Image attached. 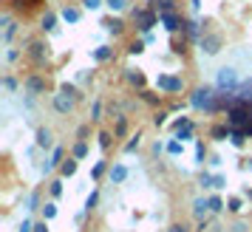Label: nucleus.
I'll return each mask as SVG.
<instances>
[{"instance_id":"obj_53","label":"nucleus","mask_w":252,"mask_h":232,"mask_svg":"<svg viewBox=\"0 0 252 232\" xmlns=\"http://www.w3.org/2000/svg\"><path fill=\"white\" fill-rule=\"evenodd\" d=\"M250 230V227H247V224H244V221H238V224H235V227H232V232H247Z\"/></svg>"},{"instance_id":"obj_20","label":"nucleus","mask_w":252,"mask_h":232,"mask_svg":"<svg viewBox=\"0 0 252 232\" xmlns=\"http://www.w3.org/2000/svg\"><path fill=\"white\" fill-rule=\"evenodd\" d=\"M57 23H60V14H54V12H46L40 17V29H43L46 34H51V31L57 29Z\"/></svg>"},{"instance_id":"obj_48","label":"nucleus","mask_w":252,"mask_h":232,"mask_svg":"<svg viewBox=\"0 0 252 232\" xmlns=\"http://www.w3.org/2000/svg\"><path fill=\"white\" fill-rule=\"evenodd\" d=\"M14 59H20V48L9 46V51H6V62H14Z\"/></svg>"},{"instance_id":"obj_52","label":"nucleus","mask_w":252,"mask_h":232,"mask_svg":"<svg viewBox=\"0 0 252 232\" xmlns=\"http://www.w3.org/2000/svg\"><path fill=\"white\" fill-rule=\"evenodd\" d=\"M167 232H190V230H187L184 224H170V230H167Z\"/></svg>"},{"instance_id":"obj_1","label":"nucleus","mask_w":252,"mask_h":232,"mask_svg":"<svg viewBox=\"0 0 252 232\" xmlns=\"http://www.w3.org/2000/svg\"><path fill=\"white\" fill-rule=\"evenodd\" d=\"M216 96L218 93L210 88V85H198L193 93H190V108L193 111H207V114H213L216 111Z\"/></svg>"},{"instance_id":"obj_50","label":"nucleus","mask_w":252,"mask_h":232,"mask_svg":"<svg viewBox=\"0 0 252 232\" xmlns=\"http://www.w3.org/2000/svg\"><path fill=\"white\" fill-rule=\"evenodd\" d=\"M26 204H29V209H37V193H32V196L26 198Z\"/></svg>"},{"instance_id":"obj_8","label":"nucleus","mask_w":252,"mask_h":232,"mask_svg":"<svg viewBox=\"0 0 252 232\" xmlns=\"http://www.w3.org/2000/svg\"><path fill=\"white\" fill-rule=\"evenodd\" d=\"M74 96H68V93H54V99H51V108H54V114H60V116H68L71 111H74Z\"/></svg>"},{"instance_id":"obj_18","label":"nucleus","mask_w":252,"mask_h":232,"mask_svg":"<svg viewBox=\"0 0 252 232\" xmlns=\"http://www.w3.org/2000/svg\"><path fill=\"white\" fill-rule=\"evenodd\" d=\"M77 167H80V159L65 156V162L60 164V178H71V175H77Z\"/></svg>"},{"instance_id":"obj_6","label":"nucleus","mask_w":252,"mask_h":232,"mask_svg":"<svg viewBox=\"0 0 252 232\" xmlns=\"http://www.w3.org/2000/svg\"><path fill=\"white\" fill-rule=\"evenodd\" d=\"M46 88H48V80L46 77H40V74H32V77H26V82H23V91H26L29 99H34V96H40V93H46Z\"/></svg>"},{"instance_id":"obj_12","label":"nucleus","mask_w":252,"mask_h":232,"mask_svg":"<svg viewBox=\"0 0 252 232\" xmlns=\"http://www.w3.org/2000/svg\"><path fill=\"white\" fill-rule=\"evenodd\" d=\"M159 23L173 34V31L184 29V23H187V20H182V17H179V12H167V14H159Z\"/></svg>"},{"instance_id":"obj_28","label":"nucleus","mask_w":252,"mask_h":232,"mask_svg":"<svg viewBox=\"0 0 252 232\" xmlns=\"http://www.w3.org/2000/svg\"><path fill=\"white\" fill-rule=\"evenodd\" d=\"M229 142H232L235 147H241V145L247 142V130H244V128H232V133H229Z\"/></svg>"},{"instance_id":"obj_3","label":"nucleus","mask_w":252,"mask_h":232,"mask_svg":"<svg viewBox=\"0 0 252 232\" xmlns=\"http://www.w3.org/2000/svg\"><path fill=\"white\" fill-rule=\"evenodd\" d=\"M221 48H224V37L216 34V31H207V34H201V40H198V51H201L204 57H216Z\"/></svg>"},{"instance_id":"obj_25","label":"nucleus","mask_w":252,"mask_h":232,"mask_svg":"<svg viewBox=\"0 0 252 232\" xmlns=\"http://www.w3.org/2000/svg\"><path fill=\"white\" fill-rule=\"evenodd\" d=\"M108 170H111V167H108V162H105V159H99V162L94 164V170H91V178H94V181H99V178H102V175L108 173Z\"/></svg>"},{"instance_id":"obj_26","label":"nucleus","mask_w":252,"mask_h":232,"mask_svg":"<svg viewBox=\"0 0 252 232\" xmlns=\"http://www.w3.org/2000/svg\"><path fill=\"white\" fill-rule=\"evenodd\" d=\"M156 12L159 14H167V12H176V0H153Z\"/></svg>"},{"instance_id":"obj_36","label":"nucleus","mask_w":252,"mask_h":232,"mask_svg":"<svg viewBox=\"0 0 252 232\" xmlns=\"http://www.w3.org/2000/svg\"><path fill=\"white\" fill-rule=\"evenodd\" d=\"M48 193H51V198H60V196H63V178L48 181Z\"/></svg>"},{"instance_id":"obj_38","label":"nucleus","mask_w":252,"mask_h":232,"mask_svg":"<svg viewBox=\"0 0 252 232\" xmlns=\"http://www.w3.org/2000/svg\"><path fill=\"white\" fill-rule=\"evenodd\" d=\"M105 6V0H82V9L85 12H99Z\"/></svg>"},{"instance_id":"obj_7","label":"nucleus","mask_w":252,"mask_h":232,"mask_svg":"<svg viewBox=\"0 0 252 232\" xmlns=\"http://www.w3.org/2000/svg\"><path fill=\"white\" fill-rule=\"evenodd\" d=\"M34 147L37 150H54L57 145H54V133H51V128H46V125H40V128L34 130Z\"/></svg>"},{"instance_id":"obj_49","label":"nucleus","mask_w":252,"mask_h":232,"mask_svg":"<svg viewBox=\"0 0 252 232\" xmlns=\"http://www.w3.org/2000/svg\"><path fill=\"white\" fill-rule=\"evenodd\" d=\"M17 232H34V221H32V218H26L23 224H20V230H17Z\"/></svg>"},{"instance_id":"obj_31","label":"nucleus","mask_w":252,"mask_h":232,"mask_svg":"<svg viewBox=\"0 0 252 232\" xmlns=\"http://www.w3.org/2000/svg\"><path fill=\"white\" fill-rule=\"evenodd\" d=\"M0 85H3V91H6V93H14L17 88H20V82L14 80V77H9V74H6V77L0 80Z\"/></svg>"},{"instance_id":"obj_14","label":"nucleus","mask_w":252,"mask_h":232,"mask_svg":"<svg viewBox=\"0 0 252 232\" xmlns=\"http://www.w3.org/2000/svg\"><path fill=\"white\" fill-rule=\"evenodd\" d=\"M63 162H65V150L57 145V147L51 150V159H46V164H43V173H51L54 167L60 170V164H63Z\"/></svg>"},{"instance_id":"obj_54","label":"nucleus","mask_w":252,"mask_h":232,"mask_svg":"<svg viewBox=\"0 0 252 232\" xmlns=\"http://www.w3.org/2000/svg\"><path fill=\"white\" fill-rule=\"evenodd\" d=\"M193 12H195V14L201 12V0H193Z\"/></svg>"},{"instance_id":"obj_46","label":"nucleus","mask_w":252,"mask_h":232,"mask_svg":"<svg viewBox=\"0 0 252 232\" xmlns=\"http://www.w3.org/2000/svg\"><path fill=\"white\" fill-rule=\"evenodd\" d=\"M204 156H207V150H204V145L198 142V145H195V162H198V164H204Z\"/></svg>"},{"instance_id":"obj_5","label":"nucleus","mask_w":252,"mask_h":232,"mask_svg":"<svg viewBox=\"0 0 252 232\" xmlns=\"http://www.w3.org/2000/svg\"><path fill=\"white\" fill-rule=\"evenodd\" d=\"M0 29H3L0 40H3V46L9 48V46H12V40H14V34L20 31V23L12 17V12H3V14H0Z\"/></svg>"},{"instance_id":"obj_11","label":"nucleus","mask_w":252,"mask_h":232,"mask_svg":"<svg viewBox=\"0 0 252 232\" xmlns=\"http://www.w3.org/2000/svg\"><path fill=\"white\" fill-rule=\"evenodd\" d=\"M48 40H32V43H29V48H26V51H29V57L34 59V62H43V59L48 57Z\"/></svg>"},{"instance_id":"obj_29","label":"nucleus","mask_w":252,"mask_h":232,"mask_svg":"<svg viewBox=\"0 0 252 232\" xmlns=\"http://www.w3.org/2000/svg\"><path fill=\"white\" fill-rule=\"evenodd\" d=\"M210 209H213V212H227V201H224V198L221 196H210Z\"/></svg>"},{"instance_id":"obj_40","label":"nucleus","mask_w":252,"mask_h":232,"mask_svg":"<svg viewBox=\"0 0 252 232\" xmlns=\"http://www.w3.org/2000/svg\"><path fill=\"white\" fill-rule=\"evenodd\" d=\"M111 145H114V139H111V133H108V130H99V147H102V150H108Z\"/></svg>"},{"instance_id":"obj_10","label":"nucleus","mask_w":252,"mask_h":232,"mask_svg":"<svg viewBox=\"0 0 252 232\" xmlns=\"http://www.w3.org/2000/svg\"><path fill=\"white\" fill-rule=\"evenodd\" d=\"M108 178H111V184H125L127 178H130V167L122 162H114L111 170H108Z\"/></svg>"},{"instance_id":"obj_27","label":"nucleus","mask_w":252,"mask_h":232,"mask_svg":"<svg viewBox=\"0 0 252 232\" xmlns=\"http://www.w3.org/2000/svg\"><path fill=\"white\" fill-rule=\"evenodd\" d=\"M40 212H43V221H54V218H57V204H54V201H48V204L40 207Z\"/></svg>"},{"instance_id":"obj_37","label":"nucleus","mask_w":252,"mask_h":232,"mask_svg":"<svg viewBox=\"0 0 252 232\" xmlns=\"http://www.w3.org/2000/svg\"><path fill=\"white\" fill-rule=\"evenodd\" d=\"M142 51H145V40H133V43L127 46V54H130V57H139Z\"/></svg>"},{"instance_id":"obj_32","label":"nucleus","mask_w":252,"mask_h":232,"mask_svg":"<svg viewBox=\"0 0 252 232\" xmlns=\"http://www.w3.org/2000/svg\"><path fill=\"white\" fill-rule=\"evenodd\" d=\"M60 91L68 93V96H74V99H82V91L74 85V82H63V85H60Z\"/></svg>"},{"instance_id":"obj_16","label":"nucleus","mask_w":252,"mask_h":232,"mask_svg":"<svg viewBox=\"0 0 252 232\" xmlns=\"http://www.w3.org/2000/svg\"><path fill=\"white\" fill-rule=\"evenodd\" d=\"M91 59L94 62H111L114 59V46H96V48H91Z\"/></svg>"},{"instance_id":"obj_33","label":"nucleus","mask_w":252,"mask_h":232,"mask_svg":"<svg viewBox=\"0 0 252 232\" xmlns=\"http://www.w3.org/2000/svg\"><path fill=\"white\" fill-rule=\"evenodd\" d=\"M96 204H99V187H94L91 193H88V198H85V209L91 212V209H96Z\"/></svg>"},{"instance_id":"obj_39","label":"nucleus","mask_w":252,"mask_h":232,"mask_svg":"<svg viewBox=\"0 0 252 232\" xmlns=\"http://www.w3.org/2000/svg\"><path fill=\"white\" fill-rule=\"evenodd\" d=\"M99 119H102V99H96V102H94V108H91V122L96 125Z\"/></svg>"},{"instance_id":"obj_42","label":"nucleus","mask_w":252,"mask_h":232,"mask_svg":"<svg viewBox=\"0 0 252 232\" xmlns=\"http://www.w3.org/2000/svg\"><path fill=\"white\" fill-rule=\"evenodd\" d=\"M167 116H170L167 111H159V114L153 116V125H156V128H164V125H167Z\"/></svg>"},{"instance_id":"obj_19","label":"nucleus","mask_w":252,"mask_h":232,"mask_svg":"<svg viewBox=\"0 0 252 232\" xmlns=\"http://www.w3.org/2000/svg\"><path fill=\"white\" fill-rule=\"evenodd\" d=\"M125 80L130 82V85H133V88H139V91H142V88H145V74H142V71L139 68H125Z\"/></svg>"},{"instance_id":"obj_56","label":"nucleus","mask_w":252,"mask_h":232,"mask_svg":"<svg viewBox=\"0 0 252 232\" xmlns=\"http://www.w3.org/2000/svg\"><path fill=\"white\" fill-rule=\"evenodd\" d=\"M250 167H252V164H250Z\"/></svg>"},{"instance_id":"obj_45","label":"nucleus","mask_w":252,"mask_h":232,"mask_svg":"<svg viewBox=\"0 0 252 232\" xmlns=\"http://www.w3.org/2000/svg\"><path fill=\"white\" fill-rule=\"evenodd\" d=\"M88 133H91V125H80V128H77V139L88 142Z\"/></svg>"},{"instance_id":"obj_17","label":"nucleus","mask_w":252,"mask_h":232,"mask_svg":"<svg viewBox=\"0 0 252 232\" xmlns=\"http://www.w3.org/2000/svg\"><path fill=\"white\" fill-rule=\"evenodd\" d=\"M102 26H105V31H111L114 37H122V34H125V20H122V17H114V14H111V17H108Z\"/></svg>"},{"instance_id":"obj_23","label":"nucleus","mask_w":252,"mask_h":232,"mask_svg":"<svg viewBox=\"0 0 252 232\" xmlns=\"http://www.w3.org/2000/svg\"><path fill=\"white\" fill-rule=\"evenodd\" d=\"M182 153H184V142L173 136V139L167 142V156H173V159H176V156H182Z\"/></svg>"},{"instance_id":"obj_4","label":"nucleus","mask_w":252,"mask_h":232,"mask_svg":"<svg viewBox=\"0 0 252 232\" xmlns=\"http://www.w3.org/2000/svg\"><path fill=\"white\" fill-rule=\"evenodd\" d=\"M156 88H159L161 93H182L184 80L179 74H159V77H156Z\"/></svg>"},{"instance_id":"obj_55","label":"nucleus","mask_w":252,"mask_h":232,"mask_svg":"<svg viewBox=\"0 0 252 232\" xmlns=\"http://www.w3.org/2000/svg\"><path fill=\"white\" fill-rule=\"evenodd\" d=\"M247 198H250V201H252V187H247Z\"/></svg>"},{"instance_id":"obj_51","label":"nucleus","mask_w":252,"mask_h":232,"mask_svg":"<svg viewBox=\"0 0 252 232\" xmlns=\"http://www.w3.org/2000/svg\"><path fill=\"white\" fill-rule=\"evenodd\" d=\"M34 232H48V221H37V224H34Z\"/></svg>"},{"instance_id":"obj_13","label":"nucleus","mask_w":252,"mask_h":232,"mask_svg":"<svg viewBox=\"0 0 252 232\" xmlns=\"http://www.w3.org/2000/svg\"><path fill=\"white\" fill-rule=\"evenodd\" d=\"M213 209H210V196H198L193 198V218L195 221H204Z\"/></svg>"},{"instance_id":"obj_47","label":"nucleus","mask_w":252,"mask_h":232,"mask_svg":"<svg viewBox=\"0 0 252 232\" xmlns=\"http://www.w3.org/2000/svg\"><path fill=\"white\" fill-rule=\"evenodd\" d=\"M213 187L216 190H224L227 187V175H213Z\"/></svg>"},{"instance_id":"obj_21","label":"nucleus","mask_w":252,"mask_h":232,"mask_svg":"<svg viewBox=\"0 0 252 232\" xmlns=\"http://www.w3.org/2000/svg\"><path fill=\"white\" fill-rule=\"evenodd\" d=\"M139 147H142V130H136V133H133V136H130V139L125 142L122 153H127V156H130V153H136Z\"/></svg>"},{"instance_id":"obj_35","label":"nucleus","mask_w":252,"mask_h":232,"mask_svg":"<svg viewBox=\"0 0 252 232\" xmlns=\"http://www.w3.org/2000/svg\"><path fill=\"white\" fill-rule=\"evenodd\" d=\"M125 133H127V119H125V116H119V119H116V125H114V136L119 139V136H125Z\"/></svg>"},{"instance_id":"obj_22","label":"nucleus","mask_w":252,"mask_h":232,"mask_svg":"<svg viewBox=\"0 0 252 232\" xmlns=\"http://www.w3.org/2000/svg\"><path fill=\"white\" fill-rule=\"evenodd\" d=\"M105 9L111 14H122L127 9V0H105Z\"/></svg>"},{"instance_id":"obj_44","label":"nucleus","mask_w":252,"mask_h":232,"mask_svg":"<svg viewBox=\"0 0 252 232\" xmlns=\"http://www.w3.org/2000/svg\"><path fill=\"white\" fill-rule=\"evenodd\" d=\"M142 99H145V102H150V105H159V96H156V93H150V91H145V88H142Z\"/></svg>"},{"instance_id":"obj_2","label":"nucleus","mask_w":252,"mask_h":232,"mask_svg":"<svg viewBox=\"0 0 252 232\" xmlns=\"http://www.w3.org/2000/svg\"><path fill=\"white\" fill-rule=\"evenodd\" d=\"M238 85H241V74H238L235 65H221V68L216 71V88L221 93H232Z\"/></svg>"},{"instance_id":"obj_30","label":"nucleus","mask_w":252,"mask_h":232,"mask_svg":"<svg viewBox=\"0 0 252 232\" xmlns=\"http://www.w3.org/2000/svg\"><path fill=\"white\" fill-rule=\"evenodd\" d=\"M241 209H244V201H241L238 196H229V198H227V212H232V215H238Z\"/></svg>"},{"instance_id":"obj_41","label":"nucleus","mask_w":252,"mask_h":232,"mask_svg":"<svg viewBox=\"0 0 252 232\" xmlns=\"http://www.w3.org/2000/svg\"><path fill=\"white\" fill-rule=\"evenodd\" d=\"M187 125H193V122H190V116H179V119H173L170 128L173 130H182V128H187Z\"/></svg>"},{"instance_id":"obj_43","label":"nucleus","mask_w":252,"mask_h":232,"mask_svg":"<svg viewBox=\"0 0 252 232\" xmlns=\"http://www.w3.org/2000/svg\"><path fill=\"white\" fill-rule=\"evenodd\" d=\"M198 184H201V190H210V187H213V175L201 173V175H198Z\"/></svg>"},{"instance_id":"obj_24","label":"nucleus","mask_w":252,"mask_h":232,"mask_svg":"<svg viewBox=\"0 0 252 232\" xmlns=\"http://www.w3.org/2000/svg\"><path fill=\"white\" fill-rule=\"evenodd\" d=\"M71 156H74V159H85V156H88V142H82V139H77V145H74V147H71Z\"/></svg>"},{"instance_id":"obj_9","label":"nucleus","mask_w":252,"mask_h":232,"mask_svg":"<svg viewBox=\"0 0 252 232\" xmlns=\"http://www.w3.org/2000/svg\"><path fill=\"white\" fill-rule=\"evenodd\" d=\"M133 17H136V29L142 34H148L150 29L156 26V20H159V14H153L150 9H139V12H133Z\"/></svg>"},{"instance_id":"obj_15","label":"nucleus","mask_w":252,"mask_h":232,"mask_svg":"<svg viewBox=\"0 0 252 232\" xmlns=\"http://www.w3.org/2000/svg\"><path fill=\"white\" fill-rule=\"evenodd\" d=\"M60 20H65V23L77 26V23L82 20V9H77V6H68V3H65V6L60 9Z\"/></svg>"},{"instance_id":"obj_34","label":"nucleus","mask_w":252,"mask_h":232,"mask_svg":"<svg viewBox=\"0 0 252 232\" xmlns=\"http://www.w3.org/2000/svg\"><path fill=\"white\" fill-rule=\"evenodd\" d=\"M193 136H195V125H187V128L176 130V139H182V142H190Z\"/></svg>"}]
</instances>
